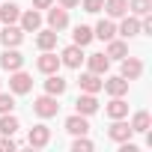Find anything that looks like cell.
Returning a JSON list of instances; mask_svg holds the SVG:
<instances>
[{
  "label": "cell",
  "instance_id": "6da1fadb",
  "mask_svg": "<svg viewBox=\"0 0 152 152\" xmlns=\"http://www.w3.org/2000/svg\"><path fill=\"white\" fill-rule=\"evenodd\" d=\"M33 113L36 116H42V119H51V116H57L60 113V104H57V96H39L36 102H33Z\"/></svg>",
  "mask_w": 152,
  "mask_h": 152
},
{
  "label": "cell",
  "instance_id": "7a4b0ae2",
  "mask_svg": "<svg viewBox=\"0 0 152 152\" xmlns=\"http://www.w3.org/2000/svg\"><path fill=\"white\" fill-rule=\"evenodd\" d=\"M9 90L15 93V96H24V93H30L33 90V78H30V75L27 72H9Z\"/></svg>",
  "mask_w": 152,
  "mask_h": 152
},
{
  "label": "cell",
  "instance_id": "3957f363",
  "mask_svg": "<svg viewBox=\"0 0 152 152\" xmlns=\"http://www.w3.org/2000/svg\"><path fill=\"white\" fill-rule=\"evenodd\" d=\"M48 143H51V128H48V125H42V122H39V125H33V128H30V134H27V146H33V149H45Z\"/></svg>",
  "mask_w": 152,
  "mask_h": 152
},
{
  "label": "cell",
  "instance_id": "277c9868",
  "mask_svg": "<svg viewBox=\"0 0 152 152\" xmlns=\"http://www.w3.org/2000/svg\"><path fill=\"white\" fill-rule=\"evenodd\" d=\"M0 42H3V48H18L24 42V30L18 24H3V30H0Z\"/></svg>",
  "mask_w": 152,
  "mask_h": 152
},
{
  "label": "cell",
  "instance_id": "5b68a950",
  "mask_svg": "<svg viewBox=\"0 0 152 152\" xmlns=\"http://www.w3.org/2000/svg\"><path fill=\"white\" fill-rule=\"evenodd\" d=\"M60 63H63V66H69V69H81V63H84V48L72 42L69 48H63V54H60Z\"/></svg>",
  "mask_w": 152,
  "mask_h": 152
},
{
  "label": "cell",
  "instance_id": "8992f818",
  "mask_svg": "<svg viewBox=\"0 0 152 152\" xmlns=\"http://www.w3.org/2000/svg\"><path fill=\"white\" fill-rule=\"evenodd\" d=\"M48 27L51 30H66L69 27V9H63V6H48Z\"/></svg>",
  "mask_w": 152,
  "mask_h": 152
},
{
  "label": "cell",
  "instance_id": "52a82bcc",
  "mask_svg": "<svg viewBox=\"0 0 152 152\" xmlns=\"http://www.w3.org/2000/svg\"><path fill=\"white\" fill-rule=\"evenodd\" d=\"M0 66H3L6 72H18L24 66V57L18 48H3V54H0Z\"/></svg>",
  "mask_w": 152,
  "mask_h": 152
},
{
  "label": "cell",
  "instance_id": "ba28073f",
  "mask_svg": "<svg viewBox=\"0 0 152 152\" xmlns=\"http://www.w3.org/2000/svg\"><path fill=\"white\" fill-rule=\"evenodd\" d=\"M99 110V99L96 93H81L78 102H75V113H84V116H93Z\"/></svg>",
  "mask_w": 152,
  "mask_h": 152
},
{
  "label": "cell",
  "instance_id": "9c48e42d",
  "mask_svg": "<svg viewBox=\"0 0 152 152\" xmlns=\"http://www.w3.org/2000/svg\"><path fill=\"white\" fill-rule=\"evenodd\" d=\"M60 57L54 54V51H42V57L36 60V69L42 72V75H54V72H60Z\"/></svg>",
  "mask_w": 152,
  "mask_h": 152
},
{
  "label": "cell",
  "instance_id": "30bf717a",
  "mask_svg": "<svg viewBox=\"0 0 152 152\" xmlns=\"http://www.w3.org/2000/svg\"><path fill=\"white\" fill-rule=\"evenodd\" d=\"M131 125L125 122V119H113L110 122V128H107V137L113 140V143H122V140H131Z\"/></svg>",
  "mask_w": 152,
  "mask_h": 152
},
{
  "label": "cell",
  "instance_id": "8fae6325",
  "mask_svg": "<svg viewBox=\"0 0 152 152\" xmlns=\"http://www.w3.org/2000/svg\"><path fill=\"white\" fill-rule=\"evenodd\" d=\"M119 75L131 84V81H137L140 75H143V63H140L137 57H122V72H119Z\"/></svg>",
  "mask_w": 152,
  "mask_h": 152
},
{
  "label": "cell",
  "instance_id": "7c38bea8",
  "mask_svg": "<svg viewBox=\"0 0 152 152\" xmlns=\"http://www.w3.org/2000/svg\"><path fill=\"white\" fill-rule=\"evenodd\" d=\"M116 33H119L122 39H134V36H140V21H137V15H122V24L116 27Z\"/></svg>",
  "mask_w": 152,
  "mask_h": 152
},
{
  "label": "cell",
  "instance_id": "4fadbf2b",
  "mask_svg": "<svg viewBox=\"0 0 152 152\" xmlns=\"http://www.w3.org/2000/svg\"><path fill=\"white\" fill-rule=\"evenodd\" d=\"M104 113H107L110 119H125V116H128V102H125L122 96H110V104L104 107Z\"/></svg>",
  "mask_w": 152,
  "mask_h": 152
},
{
  "label": "cell",
  "instance_id": "5bb4252c",
  "mask_svg": "<svg viewBox=\"0 0 152 152\" xmlns=\"http://www.w3.org/2000/svg\"><path fill=\"white\" fill-rule=\"evenodd\" d=\"M102 90H104L107 96H125V93H128V81L122 78V75H116V78L102 81Z\"/></svg>",
  "mask_w": 152,
  "mask_h": 152
},
{
  "label": "cell",
  "instance_id": "9a60e30c",
  "mask_svg": "<svg viewBox=\"0 0 152 152\" xmlns=\"http://www.w3.org/2000/svg\"><path fill=\"white\" fill-rule=\"evenodd\" d=\"M84 60H87V69L96 72V75H107V69H110V57L107 54H90Z\"/></svg>",
  "mask_w": 152,
  "mask_h": 152
},
{
  "label": "cell",
  "instance_id": "2e32d148",
  "mask_svg": "<svg viewBox=\"0 0 152 152\" xmlns=\"http://www.w3.org/2000/svg\"><path fill=\"white\" fill-rule=\"evenodd\" d=\"M66 131H69V134H75V137H78V134H87V131H90L87 116H84V113H72V116L66 119Z\"/></svg>",
  "mask_w": 152,
  "mask_h": 152
},
{
  "label": "cell",
  "instance_id": "e0dca14e",
  "mask_svg": "<svg viewBox=\"0 0 152 152\" xmlns=\"http://www.w3.org/2000/svg\"><path fill=\"white\" fill-rule=\"evenodd\" d=\"M18 21H21V30H24V33H36V30L42 27V15H39L36 9L21 12V18H18Z\"/></svg>",
  "mask_w": 152,
  "mask_h": 152
},
{
  "label": "cell",
  "instance_id": "ac0fdd59",
  "mask_svg": "<svg viewBox=\"0 0 152 152\" xmlns=\"http://www.w3.org/2000/svg\"><path fill=\"white\" fill-rule=\"evenodd\" d=\"M93 36H96V39H102V42H110V39L116 36V24H113L110 18H102V21L93 27Z\"/></svg>",
  "mask_w": 152,
  "mask_h": 152
},
{
  "label": "cell",
  "instance_id": "d6986e66",
  "mask_svg": "<svg viewBox=\"0 0 152 152\" xmlns=\"http://www.w3.org/2000/svg\"><path fill=\"white\" fill-rule=\"evenodd\" d=\"M57 36H60V33L51 30V27H48V30H39V33H36V48H39V51H54V48H57Z\"/></svg>",
  "mask_w": 152,
  "mask_h": 152
},
{
  "label": "cell",
  "instance_id": "ffe728a7",
  "mask_svg": "<svg viewBox=\"0 0 152 152\" xmlns=\"http://www.w3.org/2000/svg\"><path fill=\"white\" fill-rule=\"evenodd\" d=\"M78 84H81V93H102V75H96V72H84Z\"/></svg>",
  "mask_w": 152,
  "mask_h": 152
},
{
  "label": "cell",
  "instance_id": "44dd1931",
  "mask_svg": "<svg viewBox=\"0 0 152 152\" xmlns=\"http://www.w3.org/2000/svg\"><path fill=\"white\" fill-rule=\"evenodd\" d=\"M110 60H122V57H128V39H110L107 42V51H104Z\"/></svg>",
  "mask_w": 152,
  "mask_h": 152
},
{
  "label": "cell",
  "instance_id": "7402d4cb",
  "mask_svg": "<svg viewBox=\"0 0 152 152\" xmlns=\"http://www.w3.org/2000/svg\"><path fill=\"white\" fill-rule=\"evenodd\" d=\"M66 87H69V81H63L57 72H54V75H48V81H45V93H48V96H57V99L66 93Z\"/></svg>",
  "mask_w": 152,
  "mask_h": 152
},
{
  "label": "cell",
  "instance_id": "603a6c76",
  "mask_svg": "<svg viewBox=\"0 0 152 152\" xmlns=\"http://www.w3.org/2000/svg\"><path fill=\"white\" fill-rule=\"evenodd\" d=\"M21 9L18 3H0V24H18Z\"/></svg>",
  "mask_w": 152,
  "mask_h": 152
},
{
  "label": "cell",
  "instance_id": "cb8c5ba5",
  "mask_svg": "<svg viewBox=\"0 0 152 152\" xmlns=\"http://www.w3.org/2000/svg\"><path fill=\"white\" fill-rule=\"evenodd\" d=\"M18 128H21V122H18L15 113H0V134L3 137H12Z\"/></svg>",
  "mask_w": 152,
  "mask_h": 152
},
{
  "label": "cell",
  "instance_id": "d4e9b609",
  "mask_svg": "<svg viewBox=\"0 0 152 152\" xmlns=\"http://www.w3.org/2000/svg\"><path fill=\"white\" fill-rule=\"evenodd\" d=\"M110 18H122L128 15V0H104V6H102Z\"/></svg>",
  "mask_w": 152,
  "mask_h": 152
},
{
  "label": "cell",
  "instance_id": "484cf974",
  "mask_svg": "<svg viewBox=\"0 0 152 152\" xmlns=\"http://www.w3.org/2000/svg\"><path fill=\"white\" fill-rule=\"evenodd\" d=\"M72 39H75V45H81V48H87L96 36H93V27H87V24H78L75 27V33H72Z\"/></svg>",
  "mask_w": 152,
  "mask_h": 152
},
{
  "label": "cell",
  "instance_id": "4316f807",
  "mask_svg": "<svg viewBox=\"0 0 152 152\" xmlns=\"http://www.w3.org/2000/svg\"><path fill=\"white\" fill-rule=\"evenodd\" d=\"M128 125H131V131H140V134H143V131H149V125H152V116H149L146 110H137V113L131 116V122H128Z\"/></svg>",
  "mask_w": 152,
  "mask_h": 152
},
{
  "label": "cell",
  "instance_id": "83f0119b",
  "mask_svg": "<svg viewBox=\"0 0 152 152\" xmlns=\"http://www.w3.org/2000/svg\"><path fill=\"white\" fill-rule=\"evenodd\" d=\"M128 12L137 15V18L149 15V12H152V0H128Z\"/></svg>",
  "mask_w": 152,
  "mask_h": 152
},
{
  "label": "cell",
  "instance_id": "f1b7e54d",
  "mask_svg": "<svg viewBox=\"0 0 152 152\" xmlns=\"http://www.w3.org/2000/svg\"><path fill=\"white\" fill-rule=\"evenodd\" d=\"M15 110V96L12 93H0V113H12Z\"/></svg>",
  "mask_w": 152,
  "mask_h": 152
},
{
  "label": "cell",
  "instance_id": "f546056e",
  "mask_svg": "<svg viewBox=\"0 0 152 152\" xmlns=\"http://www.w3.org/2000/svg\"><path fill=\"white\" fill-rule=\"evenodd\" d=\"M93 149V140H87V134H78L72 143V152H90Z\"/></svg>",
  "mask_w": 152,
  "mask_h": 152
},
{
  "label": "cell",
  "instance_id": "4dcf8cb0",
  "mask_svg": "<svg viewBox=\"0 0 152 152\" xmlns=\"http://www.w3.org/2000/svg\"><path fill=\"white\" fill-rule=\"evenodd\" d=\"M102 6H104V0H84V12H90V15L102 12Z\"/></svg>",
  "mask_w": 152,
  "mask_h": 152
},
{
  "label": "cell",
  "instance_id": "1f68e13d",
  "mask_svg": "<svg viewBox=\"0 0 152 152\" xmlns=\"http://www.w3.org/2000/svg\"><path fill=\"white\" fill-rule=\"evenodd\" d=\"M15 146H18V143H15L12 137H3V134H0V152H15Z\"/></svg>",
  "mask_w": 152,
  "mask_h": 152
},
{
  "label": "cell",
  "instance_id": "d6a6232c",
  "mask_svg": "<svg viewBox=\"0 0 152 152\" xmlns=\"http://www.w3.org/2000/svg\"><path fill=\"white\" fill-rule=\"evenodd\" d=\"M57 3H60L63 9H75V6H81V0H57Z\"/></svg>",
  "mask_w": 152,
  "mask_h": 152
},
{
  "label": "cell",
  "instance_id": "836d02e7",
  "mask_svg": "<svg viewBox=\"0 0 152 152\" xmlns=\"http://www.w3.org/2000/svg\"><path fill=\"white\" fill-rule=\"evenodd\" d=\"M33 6L36 9H48V6H54V0H33Z\"/></svg>",
  "mask_w": 152,
  "mask_h": 152
},
{
  "label": "cell",
  "instance_id": "e575fe53",
  "mask_svg": "<svg viewBox=\"0 0 152 152\" xmlns=\"http://www.w3.org/2000/svg\"><path fill=\"white\" fill-rule=\"evenodd\" d=\"M0 84H3V81H0Z\"/></svg>",
  "mask_w": 152,
  "mask_h": 152
}]
</instances>
